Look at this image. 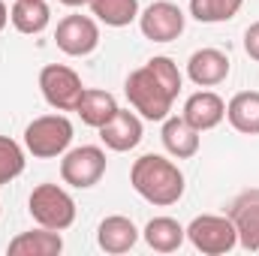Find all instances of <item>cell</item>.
<instances>
[{"label": "cell", "mask_w": 259, "mask_h": 256, "mask_svg": "<svg viewBox=\"0 0 259 256\" xmlns=\"http://www.w3.org/2000/svg\"><path fill=\"white\" fill-rule=\"evenodd\" d=\"M130 184L145 202L157 208H169L184 196V172L178 169V163L160 154H145L133 163Z\"/></svg>", "instance_id": "obj_1"}, {"label": "cell", "mask_w": 259, "mask_h": 256, "mask_svg": "<svg viewBox=\"0 0 259 256\" xmlns=\"http://www.w3.org/2000/svg\"><path fill=\"white\" fill-rule=\"evenodd\" d=\"M124 91H127L130 106H133L145 121H166V118H169L175 97L160 84V78H157L148 66H139V69L130 72Z\"/></svg>", "instance_id": "obj_2"}, {"label": "cell", "mask_w": 259, "mask_h": 256, "mask_svg": "<svg viewBox=\"0 0 259 256\" xmlns=\"http://www.w3.org/2000/svg\"><path fill=\"white\" fill-rule=\"evenodd\" d=\"M69 142H72V124L66 115H42L24 127V148L36 160L64 157L69 151Z\"/></svg>", "instance_id": "obj_3"}, {"label": "cell", "mask_w": 259, "mask_h": 256, "mask_svg": "<svg viewBox=\"0 0 259 256\" xmlns=\"http://www.w3.org/2000/svg\"><path fill=\"white\" fill-rule=\"evenodd\" d=\"M27 211H30V217L39 226L55 229V232H64V229H69L75 223V202L58 184H39V187H33L30 199H27Z\"/></svg>", "instance_id": "obj_4"}, {"label": "cell", "mask_w": 259, "mask_h": 256, "mask_svg": "<svg viewBox=\"0 0 259 256\" xmlns=\"http://www.w3.org/2000/svg\"><path fill=\"white\" fill-rule=\"evenodd\" d=\"M187 241L205 256H223L238 244V232H235L229 214L226 217L202 214V217H196L193 223L187 226Z\"/></svg>", "instance_id": "obj_5"}, {"label": "cell", "mask_w": 259, "mask_h": 256, "mask_svg": "<svg viewBox=\"0 0 259 256\" xmlns=\"http://www.w3.org/2000/svg\"><path fill=\"white\" fill-rule=\"evenodd\" d=\"M39 91L52 109L75 112V106L84 94V84H81V75L75 69H69L64 64H49L39 72Z\"/></svg>", "instance_id": "obj_6"}, {"label": "cell", "mask_w": 259, "mask_h": 256, "mask_svg": "<svg viewBox=\"0 0 259 256\" xmlns=\"http://www.w3.org/2000/svg\"><path fill=\"white\" fill-rule=\"evenodd\" d=\"M106 175V151L97 145H81L66 151L61 160V178L75 190H91Z\"/></svg>", "instance_id": "obj_7"}, {"label": "cell", "mask_w": 259, "mask_h": 256, "mask_svg": "<svg viewBox=\"0 0 259 256\" xmlns=\"http://www.w3.org/2000/svg\"><path fill=\"white\" fill-rule=\"evenodd\" d=\"M184 12L178 3L169 0H154L145 12H139V27L145 33V39L151 42H172L184 33Z\"/></svg>", "instance_id": "obj_8"}, {"label": "cell", "mask_w": 259, "mask_h": 256, "mask_svg": "<svg viewBox=\"0 0 259 256\" xmlns=\"http://www.w3.org/2000/svg\"><path fill=\"white\" fill-rule=\"evenodd\" d=\"M55 42L69 58H88L100 46V27L91 15H66L58 21Z\"/></svg>", "instance_id": "obj_9"}, {"label": "cell", "mask_w": 259, "mask_h": 256, "mask_svg": "<svg viewBox=\"0 0 259 256\" xmlns=\"http://www.w3.org/2000/svg\"><path fill=\"white\" fill-rule=\"evenodd\" d=\"M229 220L238 232V244L250 253H259V187L238 193L229 202Z\"/></svg>", "instance_id": "obj_10"}, {"label": "cell", "mask_w": 259, "mask_h": 256, "mask_svg": "<svg viewBox=\"0 0 259 256\" xmlns=\"http://www.w3.org/2000/svg\"><path fill=\"white\" fill-rule=\"evenodd\" d=\"M100 139L106 148L124 154V151H133L139 142H142V118L130 109H118L103 127H100Z\"/></svg>", "instance_id": "obj_11"}, {"label": "cell", "mask_w": 259, "mask_h": 256, "mask_svg": "<svg viewBox=\"0 0 259 256\" xmlns=\"http://www.w3.org/2000/svg\"><path fill=\"white\" fill-rule=\"evenodd\" d=\"M187 75L199 88L223 84L226 75H229V58H226V52H220V49H199V52H193L190 61H187Z\"/></svg>", "instance_id": "obj_12"}, {"label": "cell", "mask_w": 259, "mask_h": 256, "mask_svg": "<svg viewBox=\"0 0 259 256\" xmlns=\"http://www.w3.org/2000/svg\"><path fill=\"white\" fill-rule=\"evenodd\" d=\"M181 118H184L193 130H199V133L214 130L223 118H226V103H223L214 91H199L193 97H187Z\"/></svg>", "instance_id": "obj_13"}, {"label": "cell", "mask_w": 259, "mask_h": 256, "mask_svg": "<svg viewBox=\"0 0 259 256\" xmlns=\"http://www.w3.org/2000/svg\"><path fill=\"white\" fill-rule=\"evenodd\" d=\"M136 241H139V229H136V223L130 217H124V214L106 217L100 223V229H97V244L106 253H127V250L136 247Z\"/></svg>", "instance_id": "obj_14"}, {"label": "cell", "mask_w": 259, "mask_h": 256, "mask_svg": "<svg viewBox=\"0 0 259 256\" xmlns=\"http://www.w3.org/2000/svg\"><path fill=\"white\" fill-rule=\"evenodd\" d=\"M160 139H163V148L175 160H190L199 154V130H193L184 118H166Z\"/></svg>", "instance_id": "obj_15"}, {"label": "cell", "mask_w": 259, "mask_h": 256, "mask_svg": "<svg viewBox=\"0 0 259 256\" xmlns=\"http://www.w3.org/2000/svg\"><path fill=\"white\" fill-rule=\"evenodd\" d=\"M64 250V238L55 229H33V232H21L9 241V253L12 256H58Z\"/></svg>", "instance_id": "obj_16"}, {"label": "cell", "mask_w": 259, "mask_h": 256, "mask_svg": "<svg viewBox=\"0 0 259 256\" xmlns=\"http://www.w3.org/2000/svg\"><path fill=\"white\" fill-rule=\"evenodd\" d=\"M142 235H145V241H148L151 250H157V253H175L184 244L187 229L175 217H151Z\"/></svg>", "instance_id": "obj_17"}, {"label": "cell", "mask_w": 259, "mask_h": 256, "mask_svg": "<svg viewBox=\"0 0 259 256\" xmlns=\"http://www.w3.org/2000/svg\"><path fill=\"white\" fill-rule=\"evenodd\" d=\"M9 21L15 24L18 33H27V36H36L49 27L52 21V9L46 0H15L12 9H9Z\"/></svg>", "instance_id": "obj_18"}, {"label": "cell", "mask_w": 259, "mask_h": 256, "mask_svg": "<svg viewBox=\"0 0 259 256\" xmlns=\"http://www.w3.org/2000/svg\"><path fill=\"white\" fill-rule=\"evenodd\" d=\"M118 109H121L118 100H115L109 91H97V88H84V94H81V100H78V106H75L78 118L94 130L103 127Z\"/></svg>", "instance_id": "obj_19"}, {"label": "cell", "mask_w": 259, "mask_h": 256, "mask_svg": "<svg viewBox=\"0 0 259 256\" xmlns=\"http://www.w3.org/2000/svg\"><path fill=\"white\" fill-rule=\"evenodd\" d=\"M226 118L229 124L244 133V136H259V91H241L226 103Z\"/></svg>", "instance_id": "obj_20"}, {"label": "cell", "mask_w": 259, "mask_h": 256, "mask_svg": "<svg viewBox=\"0 0 259 256\" xmlns=\"http://www.w3.org/2000/svg\"><path fill=\"white\" fill-rule=\"evenodd\" d=\"M88 6L106 27H127L139 18V0H91Z\"/></svg>", "instance_id": "obj_21"}, {"label": "cell", "mask_w": 259, "mask_h": 256, "mask_svg": "<svg viewBox=\"0 0 259 256\" xmlns=\"http://www.w3.org/2000/svg\"><path fill=\"white\" fill-rule=\"evenodd\" d=\"M244 0H190V15L202 24H220L238 15Z\"/></svg>", "instance_id": "obj_22"}, {"label": "cell", "mask_w": 259, "mask_h": 256, "mask_svg": "<svg viewBox=\"0 0 259 256\" xmlns=\"http://www.w3.org/2000/svg\"><path fill=\"white\" fill-rule=\"evenodd\" d=\"M24 163H27L24 160V148L15 139L0 136V187L9 184V181H15L24 172Z\"/></svg>", "instance_id": "obj_23"}, {"label": "cell", "mask_w": 259, "mask_h": 256, "mask_svg": "<svg viewBox=\"0 0 259 256\" xmlns=\"http://www.w3.org/2000/svg\"><path fill=\"white\" fill-rule=\"evenodd\" d=\"M145 66H148V69L160 78V84L178 100V94H181V69H178V64H175L172 58H166V55H157V58H151Z\"/></svg>", "instance_id": "obj_24"}, {"label": "cell", "mask_w": 259, "mask_h": 256, "mask_svg": "<svg viewBox=\"0 0 259 256\" xmlns=\"http://www.w3.org/2000/svg\"><path fill=\"white\" fill-rule=\"evenodd\" d=\"M244 52H247L253 61H259V21H253V24L244 30Z\"/></svg>", "instance_id": "obj_25"}, {"label": "cell", "mask_w": 259, "mask_h": 256, "mask_svg": "<svg viewBox=\"0 0 259 256\" xmlns=\"http://www.w3.org/2000/svg\"><path fill=\"white\" fill-rule=\"evenodd\" d=\"M6 21H9V9H6V3L0 0V30L6 27Z\"/></svg>", "instance_id": "obj_26"}, {"label": "cell", "mask_w": 259, "mask_h": 256, "mask_svg": "<svg viewBox=\"0 0 259 256\" xmlns=\"http://www.w3.org/2000/svg\"><path fill=\"white\" fill-rule=\"evenodd\" d=\"M61 3H64V6H72V9H75V6H88L91 0H61Z\"/></svg>", "instance_id": "obj_27"}]
</instances>
